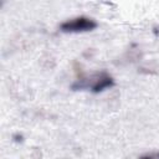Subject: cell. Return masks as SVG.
Wrapping results in <instances>:
<instances>
[{
	"label": "cell",
	"instance_id": "1",
	"mask_svg": "<svg viewBox=\"0 0 159 159\" xmlns=\"http://www.w3.org/2000/svg\"><path fill=\"white\" fill-rule=\"evenodd\" d=\"M97 27V22L93 19L86 16H78L67 20L60 25V30L63 32H87Z\"/></svg>",
	"mask_w": 159,
	"mask_h": 159
},
{
	"label": "cell",
	"instance_id": "2",
	"mask_svg": "<svg viewBox=\"0 0 159 159\" xmlns=\"http://www.w3.org/2000/svg\"><path fill=\"white\" fill-rule=\"evenodd\" d=\"M142 157H145V158H152V157H158L159 158V153H149V154H144Z\"/></svg>",
	"mask_w": 159,
	"mask_h": 159
}]
</instances>
